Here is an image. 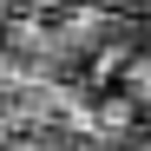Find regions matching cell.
Listing matches in <instances>:
<instances>
[{"instance_id": "cell-1", "label": "cell", "mask_w": 151, "mask_h": 151, "mask_svg": "<svg viewBox=\"0 0 151 151\" xmlns=\"http://www.w3.org/2000/svg\"><path fill=\"white\" fill-rule=\"evenodd\" d=\"M7 151H66V145H59V138H13Z\"/></svg>"}]
</instances>
